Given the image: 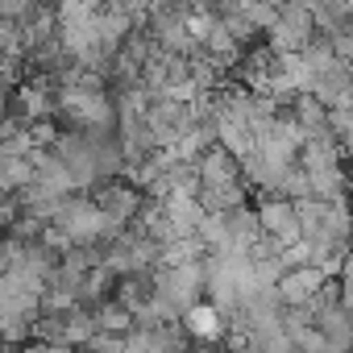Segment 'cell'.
I'll list each match as a JSON object with an SVG mask.
<instances>
[{
    "mask_svg": "<svg viewBox=\"0 0 353 353\" xmlns=\"http://www.w3.org/2000/svg\"><path fill=\"white\" fill-rule=\"evenodd\" d=\"M324 287H328V279L316 266H299V270H287L283 274L279 299H283V307H312L324 295Z\"/></svg>",
    "mask_w": 353,
    "mask_h": 353,
    "instance_id": "obj_4",
    "label": "cell"
},
{
    "mask_svg": "<svg viewBox=\"0 0 353 353\" xmlns=\"http://www.w3.org/2000/svg\"><path fill=\"white\" fill-rule=\"evenodd\" d=\"M183 332H188L196 345H225L229 324H225V316H221L216 303H196V307L183 316Z\"/></svg>",
    "mask_w": 353,
    "mask_h": 353,
    "instance_id": "obj_5",
    "label": "cell"
},
{
    "mask_svg": "<svg viewBox=\"0 0 353 353\" xmlns=\"http://www.w3.org/2000/svg\"><path fill=\"white\" fill-rule=\"evenodd\" d=\"M258 221H262V233L274 237L283 250L299 245L303 241V225H299V208L283 196H262L258 200Z\"/></svg>",
    "mask_w": 353,
    "mask_h": 353,
    "instance_id": "obj_2",
    "label": "cell"
},
{
    "mask_svg": "<svg viewBox=\"0 0 353 353\" xmlns=\"http://www.w3.org/2000/svg\"><path fill=\"white\" fill-rule=\"evenodd\" d=\"M336 287H341V307H345V312L353 316V279H341Z\"/></svg>",
    "mask_w": 353,
    "mask_h": 353,
    "instance_id": "obj_8",
    "label": "cell"
},
{
    "mask_svg": "<svg viewBox=\"0 0 353 353\" xmlns=\"http://www.w3.org/2000/svg\"><path fill=\"white\" fill-rule=\"evenodd\" d=\"M316 38V17H312V5H283V17L279 26L266 34V46L274 54H303V46Z\"/></svg>",
    "mask_w": 353,
    "mask_h": 353,
    "instance_id": "obj_1",
    "label": "cell"
},
{
    "mask_svg": "<svg viewBox=\"0 0 353 353\" xmlns=\"http://www.w3.org/2000/svg\"><path fill=\"white\" fill-rule=\"evenodd\" d=\"M92 312H96L100 332H108V336H129V332L137 328V316H133L125 303H117V299H108V303H100V307H92Z\"/></svg>",
    "mask_w": 353,
    "mask_h": 353,
    "instance_id": "obj_6",
    "label": "cell"
},
{
    "mask_svg": "<svg viewBox=\"0 0 353 353\" xmlns=\"http://www.w3.org/2000/svg\"><path fill=\"white\" fill-rule=\"evenodd\" d=\"M196 174H200V183H204V192H229V188H237L245 174H241V162L225 150V145H212L200 162H196Z\"/></svg>",
    "mask_w": 353,
    "mask_h": 353,
    "instance_id": "obj_3",
    "label": "cell"
},
{
    "mask_svg": "<svg viewBox=\"0 0 353 353\" xmlns=\"http://www.w3.org/2000/svg\"><path fill=\"white\" fill-rule=\"evenodd\" d=\"M295 345H299V353H341V349H336L320 328H316V324H312L307 332H299V336H295Z\"/></svg>",
    "mask_w": 353,
    "mask_h": 353,
    "instance_id": "obj_7",
    "label": "cell"
}]
</instances>
